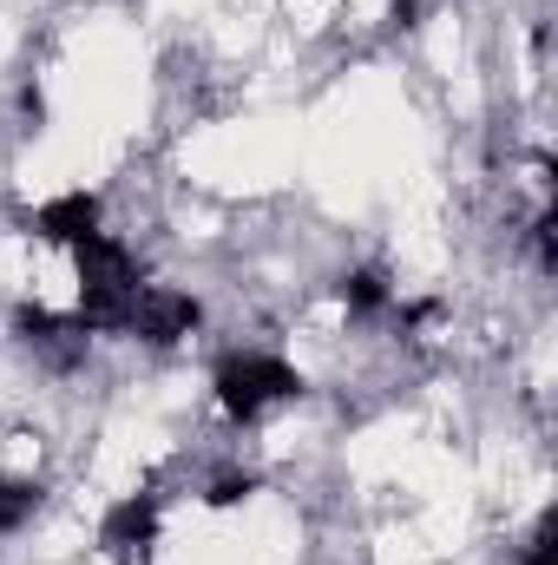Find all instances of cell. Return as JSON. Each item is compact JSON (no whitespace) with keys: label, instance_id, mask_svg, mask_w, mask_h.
<instances>
[{"label":"cell","instance_id":"1","mask_svg":"<svg viewBox=\"0 0 558 565\" xmlns=\"http://www.w3.org/2000/svg\"><path fill=\"white\" fill-rule=\"evenodd\" d=\"M211 388H217L224 422L257 427L302 395V375H296L282 355H270V349H230V355L217 362V382H211Z\"/></svg>","mask_w":558,"mask_h":565},{"label":"cell","instance_id":"2","mask_svg":"<svg viewBox=\"0 0 558 565\" xmlns=\"http://www.w3.org/2000/svg\"><path fill=\"white\" fill-rule=\"evenodd\" d=\"M197 316H204V309H197L191 289H178V282H144L126 335H139L144 349H171V342H184V335L197 329Z\"/></svg>","mask_w":558,"mask_h":565},{"label":"cell","instance_id":"3","mask_svg":"<svg viewBox=\"0 0 558 565\" xmlns=\"http://www.w3.org/2000/svg\"><path fill=\"white\" fill-rule=\"evenodd\" d=\"M33 513H40V480L0 473V540H7V533H20Z\"/></svg>","mask_w":558,"mask_h":565}]
</instances>
